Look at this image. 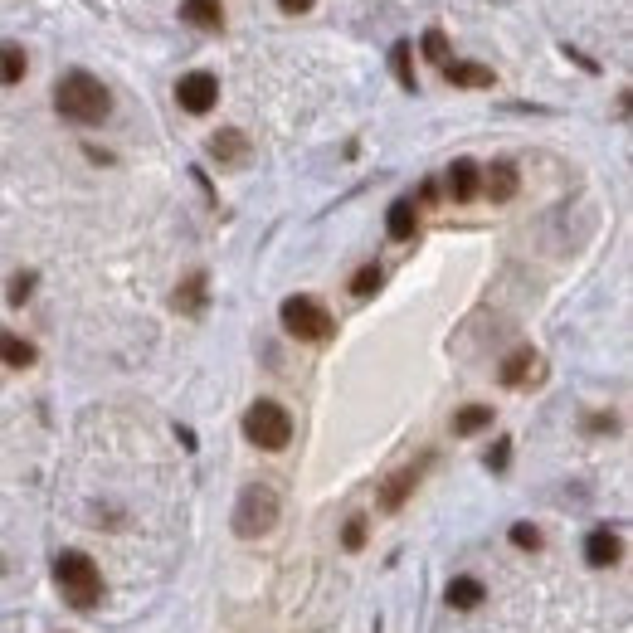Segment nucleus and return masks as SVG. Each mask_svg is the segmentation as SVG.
Wrapping results in <instances>:
<instances>
[{"mask_svg":"<svg viewBox=\"0 0 633 633\" xmlns=\"http://www.w3.org/2000/svg\"><path fill=\"white\" fill-rule=\"evenodd\" d=\"M54 108H59V117L64 122H78V127H98V122H108L112 112V93L98 83L93 74H83V69H74V74H64L59 83H54Z\"/></svg>","mask_w":633,"mask_h":633,"instance_id":"nucleus-1","label":"nucleus"},{"mask_svg":"<svg viewBox=\"0 0 633 633\" xmlns=\"http://www.w3.org/2000/svg\"><path fill=\"white\" fill-rule=\"evenodd\" d=\"M54 585H59V595L69 599V609H78V614H88V609L103 604V570L83 551H64V556L54 560Z\"/></svg>","mask_w":633,"mask_h":633,"instance_id":"nucleus-2","label":"nucleus"},{"mask_svg":"<svg viewBox=\"0 0 633 633\" xmlns=\"http://www.w3.org/2000/svg\"><path fill=\"white\" fill-rule=\"evenodd\" d=\"M273 526H278V492L268 483H249L239 492V502H234V531L244 541H259Z\"/></svg>","mask_w":633,"mask_h":633,"instance_id":"nucleus-3","label":"nucleus"},{"mask_svg":"<svg viewBox=\"0 0 633 633\" xmlns=\"http://www.w3.org/2000/svg\"><path fill=\"white\" fill-rule=\"evenodd\" d=\"M244 439H249V444H259V448H268V453L288 448V439H293V414L283 410L278 400H259V405H249V414H244Z\"/></svg>","mask_w":633,"mask_h":633,"instance_id":"nucleus-4","label":"nucleus"},{"mask_svg":"<svg viewBox=\"0 0 633 633\" xmlns=\"http://www.w3.org/2000/svg\"><path fill=\"white\" fill-rule=\"evenodd\" d=\"M278 322L288 327V336H298V341H327V336L336 332L332 312L322 307L317 298H283V307H278Z\"/></svg>","mask_w":633,"mask_h":633,"instance_id":"nucleus-5","label":"nucleus"},{"mask_svg":"<svg viewBox=\"0 0 633 633\" xmlns=\"http://www.w3.org/2000/svg\"><path fill=\"white\" fill-rule=\"evenodd\" d=\"M176 103H181L186 112H195V117H205V112L220 103V78L205 74V69L186 74L181 83H176Z\"/></svg>","mask_w":633,"mask_h":633,"instance_id":"nucleus-6","label":"nucleus"},{"mask_svg":"<svg viewBox=\"0 0 633 633\" xmlns=\"http://www.w3.org/2000/svg\"><path fill=\"white\" fill-rule=\"evenodd\" d=\"M624 556V541H619V531H609V526H595L590 536H585V560L595 565V570H609L614 560Z\"/></svg>","mask_w":633,"mask_h":633,"instance_id":"nucleus-7","label":"nucleus"},{"mask_svg":"<svg viewBox=\"0 0 633 633\" xmlns=\"http://www.w3.org/2000/svg\"><path fill=\"white\" fill-rule=\"evenodd\" d=\"M478 190H483V171H478V161L458 156V161L448 166V195H453L458 205H468V200H473Z\"/></svg>","mask_w":633,"mask_h":633,"instance_id":"nucleus-8","label":"nucleus"},{"mask_svg":"<svg viewBox=\"0 0 633 633\" xmlns=\"http://www.w3.org/2000/svg\"><path fill=\"white\" fill-rule=\"evenodd\" d=\"M536 366H541V356H536V351H531V346H517V351H512V356H507V361H502V385H512V390H522L526 380H531V375H536Z\"/></svg>","mask_w":633,"mask_h":633,"instance_id":"nucleus-9","label":"nucleus"},{"mask_svg":"<svg viewBox=\"0 0 633 633\" xmlns=\"http://www.w3.org/2000/svg\"><path fill=\"white\" fill-rule=\"evenodd\" d=\"M210 156H215L220 166H239V161L249 156L244 132H239V127H224V132H215V137H210Z\"/></svg>","mask_w":633,"mask_h":633,"instance_id":"nucleus-10","label":"nucleus"},{"mask_svg":"<svg viewBox=\"0 0 633 633\" xmlns=\"http://www.w3.org/2000/svg\"><path fill=\"white\" fill-rule=\"evenodd\" d=\"M419 468H424V463H419ZM419 468H400L390 483L380 487V507H385V512H400V507H405V497H410L414 483H419Z\"/></svg>","mask_w":633,"mask_h":633,"instance_id":"nucleus-11","label":"nucleus"},{"mask_svg":"<svg viewBox=\"0 0 633 633\" xmlns=\"http://www.w3.org/2000/svg\"><path fill=\"white\" fill-rule=\"evenodd\" d=\"M181 15H186L195 30H224V10H220V0H181Z\"/></svg>","mask_w":633,"mask_h":633,"instance_id":"nucleus-12","label":"nucleus"},{"mask_svg":"<svg viewBox=\"0 0 633 633\" xmlns=\"http://www.w3.org/2000/svg\"><path fill=\"white\" fill-rule=\"evenodd\" d=\"M444 78L453 88H492V83H497V74H492L487 64H453V59L444 64Z\"/></svg>","mask_w":633,"mask_h":633,"instance_id":"nucleus-13","label":"nucleus"},{"mask_svg":"<svg viewBox=\"0 0 633 633\" xmlns=\"http://www.w3.org/2000/svg\"><path fill=\"white\" fill-rule=\"evenodd\" d=\"M35 346L25 341V336L15 332H0V366H10V371H25V366H35Z\"/></svg>","mask_w":633,"mask_h":633,"instance_id":"nucleus-14","label":"nucleus"},{"mask_svg":"<svg viewBox=\"0 0 633 633\" xmlns=\"http://www.w3.org/2000/svg\"><path fill=\"white\" fill-rule=\"evenodd\" d=\"M483 190L502 205V200H512L517 195V166L512 161H492V171L483 176Z\"/></svg>","mask_w":633,"mask_h":633,"instance_id":"nucleus-15","label":"nucleus"},{"mask_svg":"<svg viewBox=\"0 0 633 633\" xmlns=\"http://www.w3.org/2000/svg\"><path fill=\"white\" fill-rule=\"evenodd\" d=\"M385 229H390V239H395V244L414 239V229H419V210H414V200H395V205H390V215H385Z\"/></svg>","mask_w":633,"mask_h":633,"instance_id":"nucleus-16","label":"nucleus"},{"mask_svg":"<svg viewBox=\"0 0 633 633\" xmlns=\"http://www.w3.org/2000/svg\"><path fill=\"white\" fill-rule=\"evenodd\" d=\"M205 298H210V278L205 273H190L186 283L176 288V312H190L195 317V312H205Z\"/></svg>","mask_w":633,"mask_h":633,"instance_id":"nucleus-17","label":"nucleus"},{"mask_svg":"<svg viewBox=\"0 0 633 633\" xmlns=\"http://www.w3.org/2000/svg\"><path fill=\"white\" fill-rule=\"evenodd\" d=\"M448 604L453 609H478L487 599V590H483V580H473V575H458V580H448Z\"/></svg>","mask_w":633,"mask_h":633,"instance_id":"nucleus-18","label":"nucleus"},{"mask_svg":"<svg viewBox=\"0 0 633 633\" xmlns=\"http://www.w3.org/2000/svg\"><path fill=\"white\" fill-rule=\"evenodd\" d=\"M30 69V59H25V44H15V39H5L0 44V83L10 88V83H20Z\"/></svg>","mask_w":633,"mask_h":633,"instance_id":"nucleus-19","label":"nucleus"},{"mask_svg":"<svg viewBox=\"0 0 633 633\" xmlns=\"http://www.w3.org/2000/svg\"><path fill=\"white\" fill-rule=\"evenodd\" d=\"M390 69H395V78H400V88H405V93H419V78H414V49H410V39H400V44L390 49Z\"/></svg>","mask_w":633,"mask_h":633,"instance_id":"nucleus-20","label":"nucleus"},{"mask_svg":"<svg viewBox=\"0 0 633 633\" xmlns=\"http://www.w3.org/2000/svg\"><path fill=\"white\" fill-rule=\"evenodd\" d=\"M483 429H492V410L487 405H468V410H458L453 414V434H483Z\"/></svg>","mask_w":633,"mask_h":633,"instance_id":"nucleus-21","label":"nucleus"},{"mask_svg":"<svg viewBox=\"0 0 633 633\" xmlns=\"http://www.w3.org/2000/svg\"><path fill=\"white\" fill-rule=\"evenodd\" d=\"M380 283H385V273H380L375 263H366V268H356L351 293H356V298H375V293H380Z\"/></svg>","mask_w":633,"mask_h":633,"instance_id":"nucleus-22","label":"nucleus"},{"mask_svg":"<svg viewBox=\"0 0 633 633\" xmlns=\"http://www.w3.org/2000/svg\"><path fill=\"white\" fill-rule=\"evenodd\" d=\"M424 59H429V64H439V69L448 64V39H444V30H429V35H424Z\"/></svg>","mask_w":633,"mask_h":633,"instance_id":"nucleus-23","label":"nucleus"},{"mask_svg":"<svg viewBox=\"0 0 633 633\" xmlns=\"http://www.w3.org/2000/svg\"><path fill=\"white\" fill-rule=\"evenodd\" d=\"M512 546H522V551H541V531L531 522H517L512 526Z\"/></svg>","mask_w":633,"mask_h":633,"instance_id":"nucleus-24","label":"nucleus"},{"mask_svg":"<svg viewBox=\"0 0 633 633\" xmlns=\"http://www.w3.org/2000/svg\"><path fill=\"white\" fill-rule=\"evenodd\" d=\"M30 293H35V273H15V278H10V302H15V307H25Z\"/></svg>","mask_w":633,"mask_h":633,"instance_id":"nucleus-25","label":"nucleus"},{"mask_svg":"<svg viewBox=\"0 0 633 633\" xmlns=\"http://www.w3.org/2000/svg\"><path fill=\"white\" fill-rule=\"evenodd\" d=\"M507 463H512V439H497V444L487 448V468H492V473H502Z\"/></svg>","mask_w":633,"mask_h":633,"instance_id":"nucleus-26","label":"nucleus"},{"mask_svg":"<svg viewBox=\"0 0 633 633\" xmlns=\"http://www.w3.org/2000/svg\"><path fill=\"white\" fill-rule=\"evenodd\" d=\"M341 546H346V551H361V546H366V522H361V517H351V522H346Z\"/></svg>","mask_w":633,"mask_h":633,"instance_id":"nucleus-27","label":"nucleus"},{"mask_svg":"<svg viewBox=\"0 0 633 633\" xmlns=\"http://www.w3.org/2000/svg\"><path fill=\"white\" fill-rule=\"evenodd\" d=\"M312 5H317V0H278V10H283V15H307Z\"/></svg>","mask_w":633,"mask_h":633,"instance_id":"nucleus-28","label":"nucleus"}]
</instances>
